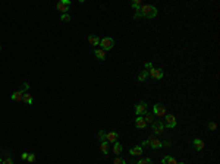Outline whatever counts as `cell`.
Instances as JSON below:
<instances>
[{"label":"cell","mask_w":220,"mask_h":164,"mask_svg":"<svg viewBox=\"0 0 220 164\" xmlns=\"http://www.w3.org/2000/svg\"><path fill=\"white\" fill-rule=\"evenodd\" d=\"M135 18H140V16H144V18H154L157 15V9L151 5H142L138 11H135Z\"/></svg>","instance_id":"obj_1"},{"label":"cell","mask_w":220,"mask_h":164,"mask_svg":"<svg viewBox=\"0 0 220 164\" xmlns=\"http://www.w3.org/2000/svg\"><path fill=\"white\" fill-rule=\"evenodd\" d=\"M100 45H101V50L109 51V50H112L113 48V45H114V40L110 38V37H106V38L100 40Z\"/></svg>","instance_id":"obj_2"},{"label":"cell","mask_w":220,"mask_h":164,"mask_svg":"<svg viewBox=\"0 0 220 164\" xmlns=\"http://www.w3.org/2000/svg\"><path fill=\"white\" fill-rule=\"evenodd\" d=\"M69 9H71V2H69V0H62V2H59V3H57V11L59 12L66 13Z\"/></svg>","instance_id":"obj_3"},{"label":"cell","mask_w":220,"mask_h":164,"mask_svg":"<svg viewBox=\"0 0 220 164\" xmlns=\"http://www.w3.org/2000/svg\"><path fill=\"white\" fill-rule=\"evenodd\" d=\"M153 113L156 114V116H166V107H164L163 104H156L154 108H153Z\"/></svg>","instance_id":"obj_4"},{"label":"cell","mask_w":220,"mask_h":164,"mask_svg":"<svg viewBox=\"0 0 220 164\" xmlns=\"http://www.w3.org/2000/svg\"><path fill=\"white\" fill-rule=\"evenodd\" d=\"M148 75H150L151 78H154V79H162V78H163V70H162V69H157V68H153V69H150Z\"/></svg>","instance_id":"obj_5"},{"label":"cell","mask_w":220,"mask_h":164,"mask_svg":"<svg viewBox=\"0 0 220 164\" xmlns=\"http://www.w3.org/2000/svg\"><path fill=\"white\" fill-rule=\"evenodd\" d=\"M135 113L138 114V116H142V114H145L147 113V104L144 101L141 103H138L135 106Z\"/></svg>","instance_id":"obj_6"},{"label":"cell","mask_w":220,"mask_h":164,"mask_svg":"<svg viewBox=\"0 0 220 164\" xmlns=\"http://www.w3.org/2000/svg\"><path fill=\"white\" fill-rule=\"evenodd\" d=\"M164 129V124L163 122H160V120H157V122H153V130H154V133H162Z\"/></svg>","instance_id":"obj_7"},{"label":"cell","mask_w":220,"mask_h":164,"mask_svg":"<svg viewBox=\"0 0 220 164\" xmlns=\"http://www.w3.org/2000/svg\"><path fill=\"white\" fill-rule=\"evenodd\" d=\"M166 126L167 128H175L176 126V117L173 116V114H166Z\"/></svg>","instance_id":"obj_8"},{"label":"cell","mask_w":220,"mask_h":164,"mask_svg":"<svg viewBox=\"0 0 220 164\" xmlns=\"http://www.w3.org/2000/svg\"><path fill=\"white\" fill-rule=\"evenodd\" d=\"M148 145L151 148H154V149H157V148H162V141H158L157 138H150L148 139Z\"/></svg>","instance_id":"obj_9"},{"label":"cell","mask_w":220,"mask_h":164,"mask_svg":"<svg viewBox=\"0 0 220 164\" xmlns=\"http://www.w3.org/2000/svg\"><path fill=\"white\" fill-rule=\"evenodd\" d=\"M119 135L116 133V132H109V133H106V142H112V144H114V142L118 141Z\"/></svg>","instance_id":"obj_10"},{"label":"cell","mask_w":220,"mask_h":164,"mask_svg":"<svg viewBox=\"0 0 220 164\" xmlns=\"http://www.w3.org/2000/svg\"><path fill=\"white\" fill-rule=\"evenodd\" d=\"M94 56H96L97 59H100V60H104V59H106V51L101 50V48H96V50H94Z\"/></svg>","instance_id":"obj_11"},{"label":"cell","mask_w":220,"mask_h":164,"mask_svg":"<svg viewBox=\"0 0 220 164\" xmlns=\"http://www.w3.org/2000/svg\"><path fill=\"white\" fill-rule=\"evenodd\" d=\"M12 100H13V101H22L24 100V92H21V91L13 92V94H12Z\"/></svg>","instance_id":"obj_12"},{"label":"cell","mask_w":220,"mask_h":164,"mask_svg":"<svg viewBox=\"0 0 220 164\" xmlns=\"http://www.w3.org/2000/svg\"><path fill=\"white\" fill-rule=\"evenodd\" d=\"M135 126L138 128V129H144L147 126V123H145V120L142 119V117H138V119L135 120Z\"/></svg>","instance_id":"obj_13"},{"label":"cell","mask_w":220,"mask_h":164,"mask_svg":"<svg viewBox=\"0 0 220 164\" xmlns=\"http://www.w3.org/2000/svg\"><path fill=\"white\" fill-rule=\"evenodd\" d=\"M194 148H195L197 151H201L204 148V141H201V139H194Z\"/></svg>","instance_id":"obj_14"},{"label":"cell","mask_w":220,"mask_h":164,"mask_svg":"<svg viewBox=\"0 0 220 164\" xmlns=\"http://www.w3.org/2000/svg\"><path fill=\"white\" fill-rule=\"evenodd\" d=\"M162 164H178L176 163V160L173 157H170V155H166L163 160H162Z\"/></svg>","instance_id":"obj_15"},{"label":"cell","mask_w":220,"mask_h":164,"mask_svg":"<svg viewBox=\"0 0 220 164\" xmlns=\"http://www.w3.org/2000/svg\"><path fill=\"white\" fill-rule=\"evenodd\" d=\"M88 43H90L93 47H96V45L100 44V40H98L97 37H94V35H90V37H88Z\"/></svg>","instance_id":"obj_16"},{"label":"cell","mask_w":220,"mask_h":164,"mask_svg":"<svg viewBox=\"0 0 220 164\" xmlns=\"http://www.w3.org/2000/svg\"><path fill=\"white\" fill-rule=\"evenodd\" d=\"M113 153L116 154V155H119V154L122 153V145H120L119 142H114V144H113Z\"/></svg>","instance_id":"obj_17"},{"label":"cell","mask_w":220,"mask_h":164,"mask_svg":"<svg viewBox=\"0 0 220 164\" xmlns=\"http://www.w3.org/2000/svg\"><path fill=\"white\" fill-rule=\"evenodd\" d=\"M129 153L132 154V155H141V154H142V148L141 147H134L129 151Z\"/></svg>","instance_id":"obj_18"},{"label":"cell","mask_w":220,"mask_h":164,"mask_svg":"<svg viewBox=\"0 0 220 164\" xmlns=\"http://www.w3.org/2000/svg\"><path fill=\"white\" fill-rule=\"evenodd\" d=\"M100 149H101L103 154H107V153H109V145H107V142H101V144H100Z\"/></svg>","instance_id":"obj_19"},{"label":"cell","mask_w":220,"mask_h":164,"mask_svg":"<svg viewBox=\"0 0 220 164\" xmlns=\"http://www.w3.org/2000/svg\"><path fill=\"white\" fill-rule=\"evenodd\" d=\"M147 76H148V72H147V70H141V74L138 75V79L144 82V81L147 79Z\"/></svg>","instance_id":"obj_20"},{"label":"cell","mask_w":220,"mask_h":164,"mask_svg":"<svg viewBox=\"0 0 220 164\" xmlns=\"http://www.w3.org/2000/svg\"><path fill=\"white\" fill-rule=\"evenodd\" d=\"M145 123H153L154 122V117H153V114L151 113H145Z\"/></svg>","instance_id":"obj_21"},{"label":"cell","mask_w":220,"mask_h":164,"mask_svg":"<svg viewBox=\"0 0 220 164\" xmlns=\"http://www.w3.org/2000/svg\"><path fill=\"white\" fill-rule=\"evenodd\" d=\"M141 6H142L141 5V0H134V2H132V7H134L135 11H138Z\"/></svg>","instance_id":"obj_22"},{"label":"cell","mask_w":220,"mask_h":164,"mask_svg":"<svg viewBox=\"0 0 220 164\" xmlns=\"http://www.w3.org/2000/svg\"><path fill=\"white\" fill-rule=\"evenodd\" d=\"M24 101L28 103V104H32V97H31V94H24Z\"/></svg>","instance_id":"obj_23"},{"label":"cell","mask_w":220,"mask_h":164,"mask_svg":"<svg viewBox=\"0 0 220 164\" xmlns=\"http://www.w3.org/2000/svg\"><path fill=\"white\" fill-rule=\"evenodd\" d=\"M60 19H62L63 22H69V21H71V15H68V13H63L62 16H60Z\"/></svg>","instance_id":"obj_24"},{"label":"cell","mask_w":220,"mask_h":164,"mask_svg":"<svg viewBox=\"0 0 220 164\" xmlns=\"http://www.w3.org/2000/svg\"><path fill=\"white\" fill-rule=\"evenodd\" d=\"M136 164H153V161L150 158H141Z\"/></svg>","instance_id":"obj_25"},{"label":"cell","mask_w":220,"mask_h":164,"mask_svg":"<svg viewBox=\"0 0 220 164\" xmlns=\"http://www.w3.org/2000/svg\"><path fill=\"white\" fill-rule=\"evenodd\" d=\"M113 164H126V161H125L123 158H119V157H116V158L113 160Z\"/></svg>","instance_id":"obj_26"},{"label":"cell","mask_w":220,"mask_h":164,"mask_svg":"<svg viewBox=\"0 0 220 164\" xmlns=\"http://www.w3.org/2000/svg\"><path fill=\"white\" fill-rule=\"evenodd\" d=\"M28 88H29V85L27 84V82H24V84L21 85V90H19V91H21V92H24V94H25V91L28 90Z\"/></svg>","instance_id":"obj_27"},{"label":"cell","mask_w":220,"mask_h":164,"mask_svg":"<svg viewBox=\"0 0 220 164\" xmlns=\"http://www.w3.org/2000/svg\"><path fill=\"white\" fill-rule=\"evenodd\" d=\"M98 138H100V139H101L103 142H106V132H100V133H98Z\"/></svg>","instance_id":"obj_28"},{"label":"cell","mask_w":220,"mask_h":164,"mask_svg":"<svg viewBox=\"0 0 220 164\" xmlns=\"http://www.w3.org/2000/svg\"><path fill=\"white\" fill-rule=\"evenodd\" d=\"M216 128H217V124H216L214 122H210L209 123V129L210 130H216Z\"/></svg>","instance_id":"obj_29"},{"label":"cell","mask_w":220,"mask_h":164,"mask_svg":"<svg viewBox=\"0 0 220 164\" xmlns=\"http://www.w3.org/2000/svg\"><path fill=\"white\" fill-rule=\"evenodd\" d=\"M28 161H29V163H34V161H35V155H34V154H28Z\"/></svg>","instance_id":"obj_30"},{"label":"cell","mask_w":220,"mask_h":164,"mask_svg":"<svg viewBox=\"0 0 220 164\" xmlns=\"http://www.w3.org/2000/svg\"><path fill=\"white\" fill-rule=\"evenodd\" d=\"M2 164H13V161H12V158H5Z\"/></svg>","instance_id":"obj_31"},{"label":"cell","mask_w":220,"mask_h":164,"mask_svg":"<svg viewBox=\"0 0 220 164\" xmlns=\"http://www.w3.org/2000/svg\"><path fill=\"white\" fill-rule=\"evenodd\" d=\"M21 157H22V160H28V153H22Z\"/></svg>","instance_id":"obj_32"},{"label":"cell","mask_w":220,"mask_h":164,"mask_svg":"<svg viewBox=\"0 0 220 164\" xmlns=\"http://www.w3.org/2000/svg\"><path fill=\"white\" fill-rule=\"evenodd\" d=\"M145 69H148V70H150V69H153V65H151V63H147V65H145Z\"/></svg>","instance_id":"obj_33"},{"label":"cell","mask_w":220,"mask_h":164,"mask_svg":"<svg viewBox=\"0 0 220 164\" xmlns=\"http://www.w3.org/2000/svg\"><path fill=\"white\" fill-rule=\"evenodd\" d=\"M2 163H3V160H2V158H0V164H2Z\"/></svg>","instance_id":"obj_34"},{"label":"cell","mask_w":220,"mask_h":164,"mask_svg":"<svg viewBox=\"0 0 220 164\" xmlns=\"http://www.w3.org/2000/svg\"><path fill=\"white\" fill-rule=\"evenodd\" d=\"M178 164H183V163H178Z\"/></svg>","instance_id":"obj_35"},{"label":"cell","mask_w":220,"mask_h":164,"mask_svg":"<svg viewBox=\"0 0 220 164\" xmlns=\"http://www.w3.org/2000/svg\"><path fill=\"white\" fill-rule=\"evenodd\" d=\"M0 48H2V47H0Z\"/></svg>","instance_id":"obj_36"}]
</instances>
